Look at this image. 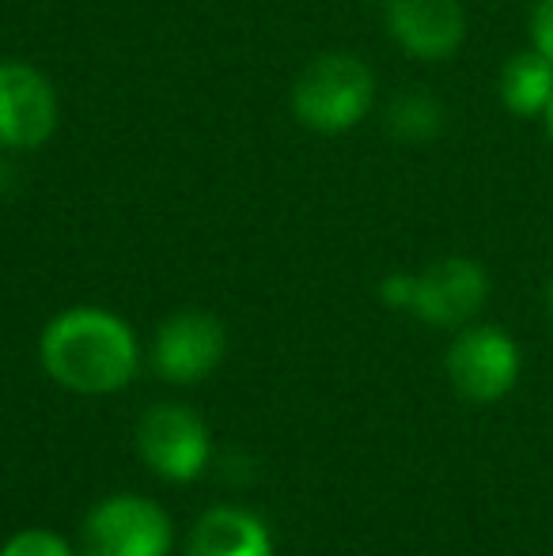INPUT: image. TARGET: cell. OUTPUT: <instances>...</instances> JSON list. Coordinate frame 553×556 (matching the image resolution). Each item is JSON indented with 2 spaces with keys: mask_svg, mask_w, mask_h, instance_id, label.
Instances as JSON below:
<instances>
[{
  "mask_svg": "<svg viewBox=\"0 0 553 556\" xmlns=\"http://www.w3.org/2000/svg\"><path fill=\"white\" fill-rule=\"evenodd\" d=\"M414 292H417V273H391L379 285V300L394 311H414Z\"/></svg>",
  "mask_w": 553,
  "mask_h": 556,
  "instance_id": "cell-14",
  "label": "cell"
},
{
  "mask_svg": "<svg viewBox=\"0 0 553 556\" xmlns=\"http://www.w3.org/2000/svg\"><path fill=\"white\" fill-rule=\"evenodd\" d=\"M58 129V96L38 68L0 61V144L42 148Z\"/></svg>",
  "mask_w": 553,
  "mask_h": 556,
  "instance_id": "cell-6",
  "label": "cell"
},
{
  "mask_svg": "<svg viewBox=\"0 0 553 556\" xmlns=\"http://www.w3.org/2000/svg\"><path fill=\"white\" fill-rule=\"evenodd\" d=\"M224 349H228V337H224V326L213 315L183 311V315H171L160 326L152 364L167 382L193 387V382L216 371V364L224 359Z\"/></svg>",
  "mask_w": 553,
  "mask_h": 556,
  "instance_id": "cell-8",
  "label": "cell"
},
{
  "mask_svg": "<svg viewBox=\"0 0 553 556\" xmlns=\"http://www.w3.org/2000/svg\"><path fill=\"white\" fill-rule=\"evenodd\" d=\"M88 556H167L171 519L144 496H106L84 519Z\"/></svg>",
  "mask_w": 553,
  "mask_h": 556,
  "instance_id": "cell-3",
  "label": "cell"
},
{
  "mask_svg": "<svg viewBox=\"0 0 553 556\" xmlns=\"http://www.w3.org/2000/svg\"><path fill=\"white\" fill-rule=\"evenodd\" d=\"M0 556H76L53 530H20L4 542Z\"/></svg>",
  "mask_w": 553,
  "mask_h": 556,
  "instance_id": "cell-13",
  "label": "cell"
},
{
  "mask_svg": "<svg viewBox=\"0 0 553 556\" xmlns=\"http://www.w3.org/2000/svg\"><path fill=\"white\" fill-rule=\"evenodd\" d=\"M546 311H550V318H553V277H550V288H546Z\"/></svg>",
  "mask_w": 553,
  "mask_h": 556,
  "instance_id": "cell-17",
  "label": "cell"
},
{
  "mask_svg": "<svg viewBox=\"0 0 553 556\" xmlns=\"http://www.w3.org/2000/svg\"><path fill=\"white\" fill-rule=\"evenodd\" d=\"M489 300V273L470 257H440L417 273L414 315L428 326H466Z\"/></svg>",
  "mask_w": 553,
  "mask_h": 556,
  "instance_id": "cell-7",
  "label": "cell"
},
{
  "mask_svg": "<svg viewBox=\"0 0 553 556\" xmlns=\"http://www.w3.org/2000/svg\"><path fill=\"white\" fill-rule=\"evenodd\" d=\"M531 42L553 61V0H539L531 12Z\"/></svg>",
  "mask_w": 553,
  "mask_h": 556,
  "instance_id": "cell-15",
  "label": "cell"
},
{
  "mask_svg": "<svg viewBox=\"0 0 553 556\" xmlns=\"http://www.w3.org/2000/svg\"><path fill=\"white\" fill-rule=\"evenodd\" d=\"M519 344L497 326H470L448 349V379L470 402H501L519 382Z\"/></svg>",
  "mask_w": 553,
  "mask_h": 556,
  "instance_id": "cell-4",
  "label": "cell"
},
{
  "mask_svg": "<svg viewBox=\"0 0 553 556\" xmlns=\"http://www.w3.org/2000/svg\"><path fill=\"white\" fill-rule=\"evenodd\" d=\"M190 556H274V545L254 515L239 507H216L193 527Z\"/></svg>",
  "mask_w": 553,
  "mask_h": 556,
  "instance_id": "cell-10",
  "label": "cell"
},
{
  "mask_svg": "<svg viewBox=\"0 0 553 556\" xmlns=\"http://www.w3.org/2000/svg\"><path fill=\"white\" fill-rule=\"evenodd\" d=\"M553 96V61L539 50L508 58L501 68V103L516 117H542Z\"/></svg>",
  "mask_w": 553,
  "mask_h": 556,
  "instance_id": "cell-11",
  "label": "cell"
},
{
  "mask_svg": "<svg viewBox=\"0 0 553 556\" xmlns=\"http://www.w3.org/2000/svg\"><path fill=\"white\" fill-rule=\"evenodd\" d=\"M137 451L167 481H193L209 462V428L186 405H155L137 425Z\"/></svg>",
  "mask_w": 553,
  "mask_h": 556,
  "instance_id": "cell-5",
  "label": "cell"
},
{
  "mask_svg": "<svg viewBox=\"0 0 553 556\" xmlns=\"http://www.w3.org/2000/svg\"><path fill=\"white\" fill-rule=\"evenodd\" d=\"M542 122H546V137L553 140V96H550V106H546V114H542Z\"/></svg>",
  "mask_w": 553,
  "mask_h": 556,
  "instance_id": "cell-16",
  "label": "cell"
},
{
  "mask_svg": "<svg viewBox=\"0 0 553 556\" xmlns=\"http://www.w3.org/2000/svg\"><path fill=\"white\" fill-rule=\"evenodd\" d=\"M376 99V76L361 58L326 53L311 61L292 88V111L315 132H349Z\"/></svg>",
  "mask_w": 553,
  "mask_h": 556,
  "instance_id": "cell-2",
  "label": "cell"
},
{
  "mask_svg": "<svg viewBox=\"0 0 553 556\" xmlns=\"http://www.w3.org/2000/svg\"><path fill=\"white\" fill-rule=\"evenodd\" d=\"M42 367L73 394H114L137 375V337L118 315L99 307H73L42 333Z\"/></svg>",
  "mask_w": 553,
  "mask_h": 556,
  "instance_id": "cell-1",
  "label": "cell"
},
{
  "mask_svg": "<svg viewBox=\"0 0 553 556\" xmlns=\"http://www.w3.org/2000/svg\"><path fill=\"white\" fill-rule=\"evenodd\" d=\"M387 125L399 140L425 144L443 132V106L432 91H402L387 111Z\"/></svg>",
  "mask_w": 553,
  "mask_h": 556,
  "instance_id": "cell-12",
  "label": "cell"
},
{
  "mask_svg": "<svg viewBox=\"0 0 553 556\" xmlns=\"http://www.w3.org/2000/svg\"><path fill=\"white\" fill-rule=\"evenodd\" d=\"M387 30L417 61H448L466 38L458 0H387Z\"/></svg>",
  "mask_w": 553,
  "mask_h": 556,
  "instance_id": "cell-9",
  "label": "cell"
}]
</instances>
